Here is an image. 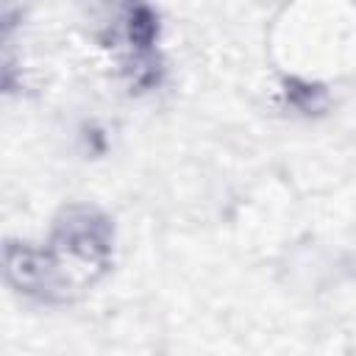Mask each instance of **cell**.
<instances>
[{"label":"cell","mask_w":356,"mask_h":356,"mask_svg":"<svg viewBox=\"0 0 356 356\" xmlns=\"http://www.w3.org/2000/svg\"><path fill=\"white\" fill-rule=\"evenodd\" d=\"M114 220L100 206L67 203L58 209L44 248L70 300H78L86 289L106 278L114 264Z\"/></svg>","instance_id":"obj_1"},{"label":"cell","mask_w":356,"mask_h":356,"mask_svg":"<svg viewBox=\"0 0 356 356\" xmlns=\"http://www.w3.org/2000/svg\"><path fill=\"white\" fill-rule=\"evenodd\" d=\"M92 39L114 58L159 50L161 14L150 0H95L89 6Z\"/></svg>","instance_id":"obj_2"},{"label":"cell","mask_w":356,"mask_h":356,"mask_svg":"<svg viewBox=\"0 0 356 356\" xmlns=\"http://www.w3.org/2000/svg\"><path fill=\"white\" fill-rule=\"evenodd\" d=\"M3 278L17 295H22L28 300H36L42 306H67V303H72L44 245L39 248V245L25 242V239H6Z\"/></svg>","instance_id":"obj_3"},{"label":"cell","mask_w":356,"mask_h":356,"mask_svg":"<svg viewBox=\"0 0 356 356\" xmlns=\"http://www.w3.org/2000/svg\"><path fill=\"white\" fill-rule=\"evenodd\" d=\"M117 72H120L122 83L128 86V92H134V95H147V92L159 89V86L164 83L167 61H164L161 50L136 53V56L120 58V61H117Z\"/></svg>","instance_id":"obj_4"},{"label":"cell","mask_w":356,"mask_h":356,"mask_svg":"<svg viewBox=\"0 0 356 356\" xmlns=\"http://www.w3.org/2000/svg\"><path fill=\"white\" fill-rule=\"evenodd\" d=\"M281 95H284V103L300 117H320L331 106L328 86L312 78H300V75H286L281 81Z\"/></svg>","instance_id":"obj_5"}]
</instances>
